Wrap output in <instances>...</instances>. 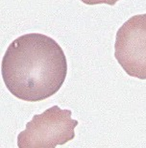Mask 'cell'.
<instances>
[{"instance_id":"obj_2","label":"cell","mask_w":146,"mask_h":148,"mask_svg":"<svg viewBox=\"0 0 146 148\" xmlns=\"http://www.w3.org/2000/svg\"><path fill=\"white\" fill-rule=\"evenodd\" d=\"M70 110H62L59 106L35 114L26 124V129L17 136L19 148H55L72 140L78 121L71 118Z\"/></svg>"},{"instance_id":"obj_3","label":"cell","mask_w":146,"mask_h":148,"mask_svg":"<svg viewBox=\"0 0 146 148\" xmlns=\"http://www.w3.org/2000/svg\"><path fill=\"white\" fill-rule=\"evenodd\" d=\"M114 58L128 75L146 79V14L130 17L118 29Z\"/></svg>"},{"instance_id":"obj_1","label":"cell","mask_w":146,"mask_h":148,"mask_svg":"<svg viewBox=\"0 0 146 148\" xmlns=\"http://www.w3.org/2000/svg\"><path fill=\"white\" fill-rule=\"evenodd\" d=\"M67 74L64 50L54 38L30 33L16 38L2 59L1 75L8 90L28 102L42 101L61 88Z\"/></svg>"},{"instance_id":"obj_4","label":"cell","mask_w":146,"mask_h":148,"mask_svg":"<svg viewBox=\"0 0 146 148\" xmlns=\"http://www.w3.org/2000/svg\"><path fill=\"white\" fill-rule=\"evenodd\" d=\"M84 4L87 5H98V4H107L110 6H114L117 4L119 0H81Z\"/></svg>"}]
</instances>
